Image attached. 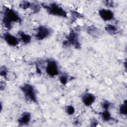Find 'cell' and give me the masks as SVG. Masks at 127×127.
<instances>
[{"label":"cell","mask_w":127,"mask_h":127,"mask_svg":"<svg viewBox=\"0 0 127 127\" xmlns=\"http://www.w3.org/2000/svg\"><path fill=\"white\" fill-rule=\"evenodd\" d=\"M21 19L18 13L12 8L4 6L2 12V24L6 30L10 29L15 23L20 22Z\"/></svg>","instance_id":"obj_1"},{"label":"cell","mask_w":127,"mask_h":127,"mask_svg":"<svg viewBox=\"0 0 127 127\" xmlns=\"http://www.w3.org/2000/svg\"><path fill=\"white\" fill-rule=\"evenodd\" d=\"M41 6L45 8L47 12L53 15L62 17H67V13L66 10L61 6L59 4L56 2H52L50 3H42Z\"/></svg>","instance_id":"obj_2"},{"label":"cell","mask_w":127,"mask_h":127,"mask_svg":"<svg viewBox=\"0 0 127 127\" xmlns=\"http://www.w3.org/2000/svg\"><path fill=\"white\" fill-rule=\"evenodd\" d=\"M25 98L28 101L34 103L37 102V97L36 91L34 87L29 83H25L20 87Z\"/></svg>","instance_id":"obj_3"},{"label":"cell","mask_w":127,"mask_h":127,"mask_svg":"<svg viewBox=\"0 0 127 127\" xmlns=\"http://www.w3.org/2000/svg\"><path fill=\"white\" fill-rule=\"evenodd\" d=\"M45 70L47 74L51 77H54L60 74L58 64L54 60H48L45 67Z\"/></svg>","instance_id":"obj_4"},{"label":"cell","mask_w":127,"mask_h":127,"mask_svg":"<svg viewBox=\"0 0 127 127\" xmlns=\"http://www.w3.org/2000/svg\"><path fill=\"white\" fill-rule=\"evenodd\" d=\"M52 33V30L48 26L40 25L36 29L34 36L38 40H44L48 37Z\"/></svg>","instance_id":"obj_5"},{"label":"cell","mask_w":127,"mask_h":127,"mask_svg":"<svg viewBox=\"0 0 127 127\" xmlns=\"http://www.w3.org/2000/svg\"><path fill=\"white\" fill-rule=\"evenodd\" d=\"M2 37L6 43L11 47H16L20 42L17 36L12 34L8 31L3 33L2 35Z\"/></svg>","instance_id":"obj_6"},{"label":"cell","mask_w":127,"mask_h":127,"mask_svg":"<svg viewBox=\"0 0 127 127\" xmlns=\"http://www.w3.org/2000/svg\"><path fill=\"white\" fill-rule=\"evenodd\" d=\"M98 14L101 18L105 21H110L115 18L114 13L109 8H100L98 10Z\"/></svg>","instance_id":"obj_7"},{"label":"cell","mask_w":127,"mask_h":127,"mask_svg":"<svg viewBox=\"0 0 127 127\" xmlns=\"http://www.w3.org/2000/svg\"><path fill=\"white\" fill-rule=\"evenodd\" d=\"M95 100V96L90 92H85L81 96L82 103L87 107L91 106L94 103Z\"/></svg>","instance_id":"obj_8"},{"label":"cell","mask_w":127,"mask_h":127,"mask_svg":"<svg viewBox=\"0 0 127 127\" xmlns=\"http://www.w3.org/2000/svg\"><path fill=\"white\" fill-rule=\"evenodd\" d=\"M66 42H67V43L71 44L74 46L75 47L77 48L79 47L78 36L77 33L74 31H71L69 33Z\"/></svg>","instance_id":"obj_9"},{"label":"cell","mask_w":127,"mask_h":127,"mask_svg":"<svg viewBox=\"0 0 127 127\" xmlns=\"http://www.w3.org/2000/svg\"><path fill=\"white\" fill-rule=\"evenodd\" d=\"M31 119V115L28 112H23L18 119V123L20 126H25L28 124Z\"/></svg>","instance_id":"obj_10"},{"label":"cell","mask_w":127,"mask_h":127,"mask_svg":"<svg viewBox=\"0 0 127 127\" xmlns=\"http://www.w3.org/2000/svg\"><path fill=\"white\" fill-rule=\"evenodd\" d=\"M18 36L19 41L24 44H27L31 42L32 37L29 34L24 32V31H19L18 33Z\"/></svg>","instance_id":"obj_11"},{"label":"cell","mask_w":127,"mask_h":127,"mask_svg":"<svg viewBox=\"0 0 127 127\" xmlns=\"http://www.w3.org/2000/svg\"><path fill=\"white\" fill-rule=\"evenodd\" d=\"M87 33L93 37H98L101 34V30L98 27L91 25L87 28Z\"/></svg>","instance_id":"obj_12"},{"label":"cell","mask_w":127,"mask_h":127,"mask_svg":"<svg viewBox=\"0 0 127 127\" xmlns=\"http://www.w3.org/2000/svg\"><path fill=\"white\" fill-rule=\"evenodd\" d=\"M104 29L108 33L112 35L118 34L119 31V28L113 24H107L105 26Z\"/></svg>","instance_id":"obj_13"},{"label":"cell","mask_w":127,"mask_h":127,"mask_svg":"<svg viewBox=\"0 0 127 127\" xmlns=\"http://www.w3.org/2000/svg\"><path fill=\"white\" fill-rule=\"evenodd\" d=\"M101 116L104 122H109L112 120V116L108 110H104L101 113Z\"/></svg>","instance_id":"obj_14"},{"label":"cell","mask_w":127,"mask_h":127,"mask_svg":"<svg viewBox=\"0 0 127 127\" xmlns=\"http://www.w3.org/2000/svg\"><path fill=\"white\" fill-rule=\"evenodd\" d=\"M31 5V2L30 1L27 0H23L20 2L19 7L24 10H27L30 8Z\"/></svg>","instance_id":"obj_15"},{"label":"cell","mask_w":127,"mask_h":127,"mask_svg":"<svg viewBox=\"0 0 127 127\" xmlns=\"http://www.w3.org/2000/svg\"><path fill=\"white\" fill-rule=\"evenodd\" d=\"M65 113L68 115H72L74 114L75 110L74 107L72 105H66L64 107Z\"/></svg>","instance_id":"obj_16"},{"label":"cell","mask_w":127,"mask_h":127,"mask_svg":"<svg viewBox=\"0 0 127 127\" xmlns=\"http://www.w3.org/2000/svg\"><path fill=\"white\" fill-rule=\"evenodd\" d=\"M8 74V69L4 66H2L0 67V75L1 77H3L4 80H6L7 75Z\"/></svg>","instance_id":"obj_17"},{"label":"cell","mask_w":127,"mask_h":127,"mask_svg":"<svg viewBox=\"0 0 127 127\" xmlns=\"http://www.w3.org/2000/svg\"><path fill=\"white\" fill-rule=\"evenodd\" d=\"M119 112L120 114L123 115H127V104L126 102L122 104L119 108Z\"/></svg>","instance_id":"obj_18"},{"label":"cell","mask_w":127,"mask_h":127,"mask_svg":"<svg viewBox=\"0 0 127 127\" xmlns=\"http://www.w3.org/2000/svg\"><path fill=\"white\" fill-rule=\"evenodd\" d=\"M59 80L61 82V83L63 84H66L67 81H68V77L67 75H65L64 74H61L59 76Z\"/></svg>","instance_id":"obj_19"},{"label":"cell","mask_w":127,"mask_h":127,"mask_svg":"<svg viewBox=\"0 0 127 127\" xmlns=\"http://www.w3.org/2000/svg\"><path fill=\"white\" fill-rule=\"evenodd\" d=\"M111 106V104L108 101L105 100L101 103V107L104 110H108Z\"/></svg>","instance_id":"obj_20"},{"label":"cell","mask_w":127,"mask_h":127,"mask_svg":"<svg viewBox=\"0 0 127 127\" xmlns=\"http://www.w3.org/2000/svg\"><path fill=\"white\" fill-rule=\"evenodd\" d=\"M105 3V5L109 7H112L114 6V2L111 0H105L103 1Z\"/></svg>","instance_id":"obj_21"},{"label":"cell","mask_w":127,"mask_h":127,"mask_svg":"<svg viewBox=\"0 0 127 127\" xmlns=\"http://www.w3.org/2000/svg\"><path fill=\"white\" fill-rule=\"evenodd\" d=\"M5 85H6V83L4 81V80H3V81H2L1 80H0V90H4L5 87Z\"/></svg>","instance_id":"obj_22"},{"label":"cell","mask_w":127,"mask_h":127,"mask_svg":"<svg viewBox=\"0 0 127 127\" xmlns=\"http://www.w3.org/2000/svg\"><path fill=\"white\" fill-rule=\"evenodd\" d=\"M75 12H76V11H74V13H73V14H72L73 16H75ZM79 15V13H77V14H76L75 17H76V18H77V17H78V15Z\"/></svg>","instance_id":"obj_23"}]
</instances>
